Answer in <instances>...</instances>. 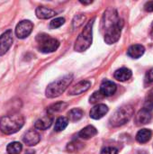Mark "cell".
I'll use <instances>...</instances> for the list:
<instances>
[{
    "instance_id": "22",
    "label": "cell",
    "mask_w": 153,
    "mask_h": 154,
    "mask_svg": "<svg viewBox=\"0 0 153 154\" xmlns=\"http://www.w3.org/2000/svg\"><path fill=\"white\" fill-rule=\"evenodd\" d=\"M23 150V145L18 142L11 143L6 147V152L8 154H19Z\"/></svg>"
},
{
    "instance_id": "2",
    "label": "cell",
    "mask_w": 153,
    "mask_h": 154,
    "mask_svg": "<svg viewBox=\"0 0 153 154\" xmlns=\"http://www.w3.org/2000/svg\"><path fill=\"white\" fill-rule=\"evenodd\" d=\"M94 22H95V18L90 20L87 23V25L85 26V28L83 29L81 33L77 38V40L75 42V46H74V49L76 51L81 52L90 47V45L92 43V38H93L92 35H93Z\"/></svg>"
},
{
    "instance_id": "9",
    "label": "cell",
    "mask_w": 153,
    "mask_h": 154,
    "mask_svg": "<svg viewBox=\"0 0 153 154\" xmlns=\"http://www.w3.org/2000/svg\"><path fill=\"white\" fill-rule=\"evenodd\" d=\"M90 87H91V83L88 80H82L69 89V95H71V96L80 95V94L87 91Z\"/></svg>"
},
{
    "instance_id": "27",
    "label": "cell",
    "mask_w": 153,
    "mask_h": 154,
    "mask_svg": "<svg viewBox=\"0 0 153 154\" xmlns=\"http://www.w3.org/2000/svg\"><path fill=\"white\" fill-rule=\"evenodd\" d=\"M104 97H105L104 95H103L100 91H96V92H95V93L90 97V99H89V100H90V103L96 104V103L99 102L100 100H102Z\"/></svg>"
},
{
    "instance_id": "32",
    "label": "cell",
    "mask_w": 153,
    "mask_h": 154,
    "mask_svg": "<svg viewBox=\"0 0 153 154\" xmlns=\"http://www.w3.org/2000/svg\"><path fill=\"white\" fill-rule=\"evenodd\" d=\"M80 3L84 4V5H87V4H91L92 1H88V2H84V1H80Z\"/></svg>"
},
{
    "instance_id": "3",
    "label": "cell",
    "mask_w": 153,
    "mask_h": 154,
    "mask_svg": "<svg viewBox=\"0 0 153 154\" xmlns=\"http://www.w3.org/2000/svg\"><path fill=\"white\" fill-rule=\"evenodd\" d=\"M73 80L72 75H67L62 79H60L52 83H50L46 88V97L49 98H55L60 97L64 91L68 88V87L71 84Z\"/></svg>"
},
{
    "instance_id": "24",
    "label": "cell",
    "mask_w": 153,
    "mask_h": 154,
    "mask_svg": "<svg viewBox=\"0 0 153 154\" xmlns=\"http://www.w3.org/2000/svg\"><path fill=\"white\" fill-rule=\"evenodd\" d=\"M86 20V15L85 14H78L74 17L73 19V22H72V25H73V28L74 29H77L78 27H80L84 22Z\"/></svg>"
},
{
    "instance_id": "19",
    "label": "cell",
    "mask_w": 153,
    "mask_h": 154,
    "mask_svg": "<svg viewBox=\"0 0 153 154\" xmlns=\"http://www.w3.org/2000/svg\"><path fill=\"white\" fill-rule=\"evenodd\" d=\"M152 136V132L149 129H142L136 134V140L140 143H148Z\"/></svg>"
},
{
    "instance_id": "10",
    "label": "cell",
    "mask_w": 153,
    "mask_h": 154,
    "mask_svg": "<svg viewBox=\"0 0 153 154\" xmlns=\"http://www.w3.org/2000/svg\"><path fill=\"white\" fill-rule=\"evenodd\" d=\"M151 118H152L151 111L147 110L145 108H142L136 115V116H135V123H136L137 125H146V124L151 122Z\"/></svg>"
},
{
    "instance_id": "5",
    "label": "cell",
    "mask_w": 153,
    "mask_h": 154,
    "mask_svg": "<svg viewBox=\"0 0 153 154\" xmlns=\"http://www.w3.org/2000/svg\"><path fill=\"white\" fill-rule=\"evenodd\" d=\"M36 41L39 43V50L43 53H50L58 50L60 42L55 38L50 37L48 34L41 33L36 37Z\"/></svg>"
},
{
    "instance_id": "30",
    "label": "cell",
    "mask_w": 153,
    "mask_h": 154,
    "mask_svg": "<svg viewBox=\"0 0 153 154\" xmlns=\"http://www.w3.org/2000/svg\"><path fill=\"white\" fill-rule=\"evenodd\" d=\"M144 9L147 12H153V1H149L144 5Z\"/></svg>"
},
{
    "instance_id": "33",
    "label": "cell",
    "mask_w": 153,
    "mask_h": 154,
    "mask_svg": "<svg viewBox=\"0 0 153 154\" xmlns=\"http://www.w3.org/2000/svg\"><path fill=\"white\" fill-rule=\"evenodd\" d=\"M151 32H152V34H153V24H152V31H151Z\"/></svg>"
},
{
    "instance_id": "14",
    "label": "cell",
    "mask_w": 153,
    "mask_h": 154,
    "mask_svg": "<svg viewBox=\"0 0 153 154\" xmlns=\"http://www.w3.org/2000/svg\"><path fill=\"white\" fill-rule=\"evenodd\" d=\"M117 87L116 85L109 80L104 81L100 86V92L104 95V97H111L116 92Z\"/></svg>"
},
{
    "instance_id": "16",
    "label": "cell",
    "mask_w": 153,
    "mask_h": 154,
    "mask_svg": "<svg viewBox=\"0 0 153 154\" xmlns=\"http://www.w3.org/2000/svg\"><path fill=\"white\" fill-rule=\"evenodd\" d=\"M144 52H145V48L141 44H134L131 46L127 51L128 56H130L133 59L141 58L144 54Z\"/></svg>"
},
{
    "instance_id": "26",
    "label": "cell",
    "mask_w": 153,
    "mask_h": 154,
    "mask_svg": "<svg viewBox=\"0 0 153 154\" xmlns=\"http://www.w3.org/2000/svg\"><path fill=\"white\" fill-rule=\"evenodd\" d=\"M64 23H65V19H64L63 17H58V18L53 19V20L50 22V28H52V29H56V28L60 27L62 24H64Z\"/></svg>"
},
{
    "instance_id": "7",
    "label": "cell",
    "mask_w": 153,
    "mask_h": 154,
    "mask_svg": "<svg viewBox=\"0 0 153 154\" xmlns=\"http://www.w3.org/2000/svg\"><path fill=\"white\" fill-rule=\"evenodd\" d=\"M33 29V24L29 20H23L20 22L15 28V34L19 39H24L28 37Z\"/></svg>"
},
{
    "instance_id": "12",
    "label": "cell",
    "mask_w": 153,
    "mask_h": 154,
    "mask_svg": "<svg viewBox=\"0 0 153 154\" xmlns=\"http://www.w3.org/2000/svg\"><path fill=\"white\" fill-rule=\"evenodd\" d=\"M108 112V107L107 106L104 105V104H98L96 106H95L89 115H90V117L95 119V120H98V119H101L102 117H104V116H106Z\"/></svg>"
},
{
    "instance_id": "13",
    "label": "cell",
    "mask_w": 153,
    "mask_h": 154,
    "mask_svg": "<svg viewBox=\"0 0 153 154\" xmlns=\"http://www.w3.org/2000/svg\"><path fill=\"white\" fill-rule=\"evenodd\" d=\"M52 123H53V117L51 116V115H47V116H44L41 117L40 119H38L34 124V127L37 130L44 131V130H47L48 128H50L51 126Z\"/></svg>"
},
{
    "instance_id": "17",
    "label": "cell",
    "mask_w": 153,
    "mask_h": 154,
    "mask_svg": "<svg viewBox=\"0 0 153 154\" xmlns=\"http://www.w3.org/2000/svg\"><path fill=\"white\" fill-rule=\"evenodd\" d=\"M96 134H97V130L93 125H87L78 133V136L83 140L91 139Z\"/></svg>"
},
{
    "instance_id": "1",
    "label": "cell",
    "mask_w": 153,
    "mask_h": 154,
    "mask_svg": "<svg viewBox=\"0 0 153 154\" xmlns=\"http://www.w3.org/2000/svg\"><path fill=\"white\" fill-rule=\"evenodd\" d=\"M24 125V118L19 114L5 116L0 120V130L5 134H13L18 132Z\"/></svg>"
},
{
    "instance_id": "21",
    "label": "cell",
    "mask_w": 153,
    "mask_h": 154,
    "mask_svg": "<svg viewBox=\"0 0 153 154\" xmlns=\"http://www.w3.org/2000/svg\"><path fill=\"white\" fill-rule=\"evenodd\" d=\"M67 106H68L67 103H65V102H58V103L53 104L50 106H49L47 111H48L49 115H51V114L58 113V112H60V111L64 110Z\"/></svg>"
},
{
    "instance_id": "4",
    "label": "cell",
    "mask_w": 153,
    "mask_h": 154,
    "mask_svg": "<svg viewBox=\"0 0 153 154\" xmlns=\"http://www.w3.org/2000/svg\"><path fill=\"white\" fill-rule=\"evenodd\" d=\"M133 116V107L131 105H125L117 109L110 118V125L114 127H119L130 121Z\"/></svg>"
},
{
    "instance_id": "31",
    "label": "cell",
    "mask_w": 153,
    "mask_h": 154,
    "mask_svg": "<svg viewBox=\"0 0 153 154\" xmlns=\"http://www.w3.org/2000/svg\"><path fill=\"white\" fill-rule=\"evenodd\" d=\"M147 101L151 102L153 104V88L150 91L149 95H148V98H147Z\"/></svg>"
},
{
    "instance_id": "11",
    "label": "cell",
    "mask_w": 153,
    "mask_h": 154,
    "mask_svg": "<svg viewBox=\"0 0 153 154\" xmlns=\"http://www.w3.org/2000/svg\"><path fill=\"white\" fill-rule=\"evenodd\" d=\"M23 143L28 146H34L39 143L41 141L40 134L35 130H29L24 135H23Z\"/></svg>"
},
{
    "instance_id": "20",
    "label": "cell",
    "mask_w": 153,
    "mask_h": 154,
    "mask_svg": "<svg viewBox=\"0 0 153 154\" xmlns=\"http://www.w3.org/2000/svg\"><path fill=\"white\" fill-rule=\"evenodd\" d=\"M68 125H69V119L67 117H64V116L59 117L56 120L54 130H55V132H61L66 129Z\"/></svg>"
},
{
    "instance_id": "25",
    "label": "cell",
    "mask_w": 153,
    "mask_h": 154,
    "mask_svg": "<svg viewBox=\"0 0 153 154\" xmlns=\"http://www.w3.org/2000/svg\"><path fill=\"white\" fill-rule=\"evenodd\" d=\"M83 144L79 142H72L68 144L67 146V150L70 152H78L80 151L82 148H83Z\"/></svg>"
},
{
    "instance_id": "8",
    "label": "cell",
    "mask_w": 153,
    "mask_h": 154,
    "mask_svg": "<svg viewBox=\"0 0 153 154\" xmlns=\"http://www.w3.org/2000/svg\"><path fill=\"white\" fill-rule=\"evenodd\" d=\"M13 43V32L11 30H7L0 35V56L4 55L12 46Z\"/></svg>"
},
{
    "instance_id": "18",
    "label": "cell",
    "mask_w": 153,
    "mask_h": 154,
    "mask_svg": "<svg viewBox=\"0 0 153 154\" xmlns=\"http://www.w3.org/2000/svg\"><path fill=\"white\" fill-rule=\"evenodd\" d=\"M133 73L132 70L127 68H121L115 72V79L118 81L124 82L131 79Z\"/></svg>"
},
{
    "instance_id": "28",
    "label": "cell",
    "mask_w": 153,
    "mask_h": 154,
    "mask_svg": "<svg viewBox=\"0 0 153 154\" xmlns=\"http://www.w3.org/2000/svg\"><path fill=\"white\" fill-rule=\"evenodd\" d=\"M101 154H118V150L115 147L107 146L102 149Z\"/></svg>"
},
{
    "instance_id": "6",
    "label": "cell",
    "mask_w": 153,
    "mask_h": 154,
    "mask_svg": "<svg viewBox=\"0 0 153 154\" xmlns=\"http://www.w3.org/2000/svg\"><path fill=\"white\" fill-rule=\"evenodd\" d=\"M124 27V21L120 18L115 23L111 25L105 31V41L107 44L115 43L121 36L122 29Z\"/></svg>"
},
{
    "instance_id": "23",
    "label": "cell",
    "mask_w": 153,
    "mask_h": 154,
    "mask_svg": "<svg viewBox=\"0 0 153 154\" xmlns=\"http://www.w3.org/2000/svg\"><path fill=\"white\" fill-rule=\"evenodd\" d=\"M83 116H84V112L81 109H79V108H74V109H72V110L69 111L68 119L69 121L76 122V121L80 120L83 117Z\"/></svg>"
},
{
    "instance_id": "29",
    "label": "cell",
    "mask_w": 153,
    "mask_h": 154,
    "mask_svg": "<svg viewBox=\"0 0 153 154\" xmlns=\"http://www.w3.org/2000/svg\"><path fill=\"white\" fill-rule=\"evenodd\" d=\"M145 82L146 83H151L153 82V69H151V70H149L146 75H145Z\"/></svg>"
},
{
    "instance_id": "15",
    "label": "cell",
    "mask_w": 153,
    "mask_h": 154,
    "mask_svg": "<svg viewBox=\"0 0 153 154\" xmlns=\"http://www.w3.org/2000/svg\"><path fill=\"white\" fill-rule=\"evenodd\" d=\"M36 16L40 19H49L56 14V12L45 6H38L35 10Z\"/></svg>"
}]
</instances>
